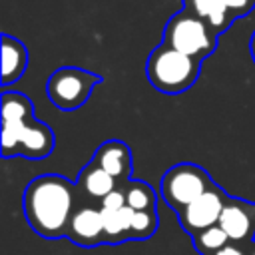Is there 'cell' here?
I'll return each mask as SVG.
<instances>
[{
    "mask_svg": "<svg viewBox=\"0 0 255 255\" xmlns=\"http://www.w3.org/2000/svg\"><path fill=\"white\" fill-rule=\"evenodd\" d=\"M124 189L126 195V203L133 209V211H145V209H155L157 203V195L153 191V187L147 181H139V179H128L120 185Z\"/></svg>",
    "mask_w": 255,
    "mask_h": 255,
    "instance_id": "15",
    "label": "cell"
},
{
    "mask_svg": "<svg viewBox=\"0 0 255 255\" xmlns=\"http://www.w3.org/2000/svg\"><path fill=\"white\" fill-rule=\"evenodd\" d=\"M249 255H255V239H253V243L249 245Z\"/></svg>",
    "mask_w": 255,
    "mask_h": 255,
    "instance_id": "21",
    "label": "cell"
},
{
    "mask_svg": "<svg viewBox=\"0 0 255 255\" xmlns=\"http://www.w3.org/2000/svg\"><path fill=\"white\" fill-rule=\"evenodd\" d=\"M185 10H189L203 22H207L211 30H215L217 34L225 32L235 20L225 0H185Z\"/></svg>",
    "mask_w": 255,
    "mask_h": 255,
    "instance_id": "14",
    "label": "cell"
},
{
    "mask_svg": "<svg viewBox=\"0 0 255 255\" xmlns=\"http://www.w3.org/2000/svg\"><path fill=\"white\" fill-rule=\"evenodd\" d=\"M80 205V191L76 183L60 173L36 175L24 187L22 209L26 223L42 239L56 241L66 237L72 213Z\"/></svg>",
    "mask_w": 255,
    "mask_h": 255,
    "instance_id": "1",
    "label": "cell"
},
{
    "mask_svg": "<svg viewBox=\"0 0 255 255\" xmlns=\"http://www.w3.org/2000/svg\"><path fill=\"white\" fill-rule=\"evenodd\" d=\"M249 54H251V58L255 62V32L251 34V40H249Z\"/></svg>",
    "mask_w": 255,
    "mask_h": 255,
    "instance_id": "20",
    "label": "cell"
},
{
    "mask_svg": "<svg viewBox=\"0 0 255 255\" xmlns=\"http://www.w3.org/2000/svg\"><path fill=\"white\" fill-rule=\"evenodd\" d=\"M90 161H94L96 165L106 169L110 175H114L120 185L128 179H131V175H133V155H131L129 145L122 139L112 137V139H106L104 143H100Z\"/></svg>",
    "mask_w": 255,
    "mask_h": 255,
    "instance_id": "11",
    "label": "cell"
},
{
    "mask_svg": "<svg viewBox=\"0 0 255 255\" xmlns=\"http://www.w3.org/2000/svg\"><path fill=\"white\" fill-rule=\"evenodd\" d=\"M98 84H102L100 74L76 66H64L52 72V76L48 78L46 94L58 110L72 112L82 108L90 100Z\"/></svg>",
    "mask_w": 255,
    "mask_h": 255,
    "instance_id": "6",
    "label": "cell"
},
{
    "mask_svg": "<svg viewBox=\"0 0 255 255\" xmlns=\"http://www.w3.org/2000/svg\"><path fill=\"white\" fill-rule=\"evenodd\" d=\"M2 157L44 159L56 147L52 128L34 118L32 100L16 90L2 92Z\"/></svg>",
    "mask_w": 255,
    "mask_h": 255,
    "instance_id": "2",
    "label": "cell"
},
{
    "mask_svg": "<svg viewBox=\"0 0 255 255\" xmlns=\"http://www.w3.org/2000/svg\"><path fill=\"white\" fill-rule=\"evenodd\" d=\"M157 225H159L157 209L133 211L131 223H129L128 241H147V239H151L153 233L157 231Z\"/></svg>",
    "mask_w": 255,
    "mask_h": 255,
    "instance_id": "16",
    "label": "cell"
},
{
    "mask_svg": "<svg viewBox=\"0 0 255 255\" xmlns=\"http://www.w3.org/2000/svg\"><path fill=\"white\" fill-rule=\"evenodd\" d=\"M227 197H229V193L221 185L215 183L211 189H207L195 201H191L187 207H183L179 213H175L181 229L189 237H193L195 233H199L211 225H217Z\"/></svg>",
    "mask_w": 255,
    "mask_h": 255,
    "instance_id": "7",
    "label": "cell"
},
{
    "mask_svg": "<svg viewBox=\"0 0 255 255\" xmlns=\"http://www.w3.org/2000/svg\"><path fill=\"white\" fill-rule=\"evenodd\" d=\"M213 185L215 181L205 167L191 161H181L165 169L161 177L159 193L167 203V207L179 213L183 207H187L191 201H195Z\"/></svg>",
    "mask_w": 255,
    "mask_h": 255,
    "instance_id": "5",
    "label": "cell"
},
{
    "mask_svg": "<svg viewBox=\"0 0 255 255\" xmlns=\"http://www.w3.org/2000/svg\"><path fill=\"white\" fill-rule=\"evenodd\" d=\"M201 70V60L191 58L167 44H159L151 50L145 62V76L149 84L163 94H181L189 90Z\"/></svg>",
    "mask_w": 255,
    "mask_h": 255,
    "instance_id": "3",
    "label": "cell"
},
{
    "mask_svg": "<svg viewBox=\"0 0 255 255\" xmlns=\"http://www.w3.org/2000/svg\"><path fill=\"white\" fill-rule=\"evenodd\" d=\"M100 211H102V219H104L106 245H120V243L128 241L133 209L126 203V195H124L122 187L114 189L108 197H104L100 201Z\"/></svg>",
    "mask_w": 255,
    "mask_h": 255,
    "instance_id": "9",
    "label": "cell"
},
{
    "mask_svg": "<svg viewBox=\"0 0 255 255\" xmlns=\"http://www.w3.org/2000/svg\"><path fill=\"white\" fill-rule=\"evenodd\" d=\"M191 243L199 255H215L219 249H223L229 243V237L217 223V225H211V227L195 233L191 237Z\"/></svg>",
    "mask_w": 255,
    "mask_h": 255,
    "instance_id": "17",
    "label": "cell"
},
{
    "mask_svg": "<svg viewBox=\"0 0 255 255\" xmlns=\"http://www.w3.org/2000/svg\"><path fill=\"white\" fill-rule=\"evenodd\" d=\"M66 239H70L74 245L88 247V249L104 245L106 237H104V219H102L100 205L96 207L92 203H80L70 217Z\"/></svg>",
    "mask_w": 255,
    "mask_h": 255,
    "instance_id": "10",
    "label": "cell"
},
{
    "mask_svg": "<svg viewBox=\"0 0 255 255\" xmlns=\"http://www.w3.org/2000/svg\"><path fill=\"white\" fill-rule=\"evenodd\" d=\"M225 2L231 8V12H233L235 18L245 16V14H249L255 8V0H225Z\"/></svg>",
    "mask_w": 255,
    "mask_h": 255,
    "instance_id": "18",
    "label": "cell"
},
{
    "mask_svg": "<svg viewBox=\"0 0 255 255\" xmlns=\"http://www.w3.org/2000/svg\"><path fill=\"white\" fill-rule=\"evenodd\" d=\"M219 227L227 233L229 241L251 245L255 239V201L229 195L219 215Z\"/></svg>",
    "mask_w": 255,
    "mask_h": 255,
    "instance_id": "8",
    "label": "cell"
},
{
    "mask_svg": "<svg viewBox=\"0 0 255 255\" xmlns=\"http://www.w3.org/2000/svg\"><path fill=\"white\" fill-rule=\"evenodd\" d=\"M217 32L211 30L207 22L191 14L189 10H181L171 16L163 30V44L191 56L197 60H205L217 48Z\"/></svg>",
    "mask_w": 255,
    "mask_h": 255,
    "instance_id": "4",
    "label": "cell"
},
{
    "mask_svg": "<svg viewBox=\"0 0 255 255\" xmlns=\"http://www.w3.org/2000/svg\"><path fill=\"white\" fill-rule=\"evenodd\" d=\"M215 255H249V245H241V243H233L229 241L223 249H219Z\"/></svg>",
    "mask_w": 255,
    "mask_h": 255,
    "instance_id": "19",
    "label": "cell"
},
{
    "mask_svg": "<svg viewBox=\"0 0 255 255\" xmlns=\"http://www.w3.org/2000/svg\"><path fill=\"white\" fill-rule=\"evenodd\" d=\"M28 66V50L26 46L8 34L2 36V86L18 82Z\"/></svg>",
    "mask_w": 255,
    "mask_h": 255,
    "instance_id": "13",
    "label": "cell"
},
{
    "mask_svg": "<svg viewBox=\"0 0 255 255\" xmlns=\"http://www.w3.org/2000/svg\"><path fill=\"white\" fill-rule=\"evenodd\" d=\"M76 187L80 191L82 197H86L88 201H102L104 197H108L114 189L120 187V183L116 181L114 175H110L106 169H102L100 165H96L94 161H90L88 165L82 167V171L78 173L76 179Z\"/></svg>",
    "mask_w": 255,
    "mask_h": 255,
    "instance_id": "12",
    "label": "cell"
}]
</instances>
